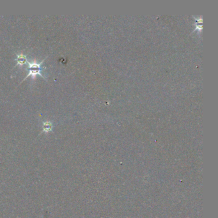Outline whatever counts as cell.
I'll list each match as a JSON object with an SVG mask.
<instances>
[{
	"instance_id": "7a4b0ae2",
	"label": "cell",
	"mask_w": 218,
	"mask_h": 218,
	"mask_svg": "<svg viewBox=\"0 0 218 218\" xmlns=\"http://www.w3.org/2000/svg\"><path fill=\"white\" fill-rule=\"evenodd\" d=\"M16 67L17 65H23L24 64H25L26 63H27V62H28L26 56L25 55H24L22 53L17 54L16 59Z\"/></svg>"
},
{
	"instance_id": "3957f363",
	"label": "cell",
	"mask_w": 218,
	"mask_h": 218,
	"mask_svg": "<svg viewBox=\"0 0 218 218\" xmlns=\"http://www.w3.org/2000/svg\"><path fill=\"white\" fill-rule=\"evenodd\" d=\"M42 129L43 132H45V133H48V132L51 131L53 129V124L49 121L45 122L42 124Z\"/></svg>"
},
{
	"instance_id": "6da1fadb",
	"label": "cell",
	"mask_w": 218,
	"mask_h": 218,
	"mask_svg": "<svg viewBox=\"0 0 218 218\" xmlns=\"http://www.w3.org/2000/svg\"><path fill=\"white\" fill-rule=\"evenodd\" d=\"M46 58H47V57L45 58H44V60L39 63H38L37 62H27V63H28L29 64V67L28 69V70L29 71V73H28V75L26 76V78L21 81V82L20 83V84L23 82V81L24 80H26L27 78H28L30 76L33 77V78H35V76L37 75H40V76H42V78H44V77L42 75V72H41V65L42 64L43 62H44V60Z\"/></svg>"
}]
</instances>
